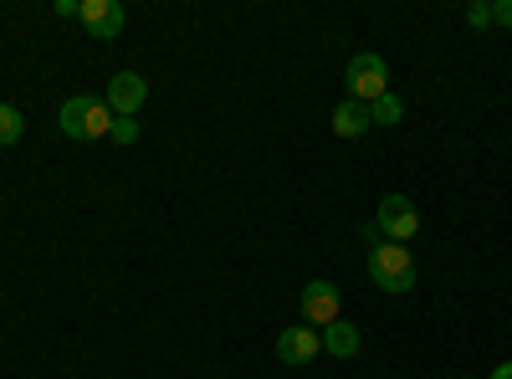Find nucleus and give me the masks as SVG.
<instances>
[{"instance_id":"nucleus-1","label":"nucleus","mask_w":512,"mask_h":379,"mask_svg":"<svg viewBox=\"0 0 512 379\" xmlns=\"http://www.w3.org/2000/svg\"><path fill=\"white\" fill-rule=\"evenodd\" d=\"M57 123H62V134H67L72 144H93V139H108L113 113H108V103H103V98L77 93V98H67V103L57 108Z\"/></svg>"},{"instance_id":"nucleus-5","label":"nucleus","mask_w":512,"mask_h":379,"mask_svg":"<svg viewBox=\"0 0 512 379\" xmlns=\"http://www.w3.org/2000/svg\"><path fill=\"white\" fill-rule=\"evenodd\" d=\"M144 98H149V82H144L139 72H118V77L108 82V93H103V103H108L113 118H139Z\"/></svg>"},{"instance_id":"nucleus-9","label":"nucleus","mask_w":512,"mask_h":379,"mask_svg":"<svg viewBox=\"0 0 512 379\" xmlns=\"http://www.w3.org/2000/svg\"><path fill=\"white\" fill-rule=\"evenodd\" d=\"M318 339H323V354H333V359H354L364 349V333L349 318H333L328 328H318Z\"/></svg>"},{"instance_id":"nucleus-12","label":"nucleus","mask_w":512,"mask_h":379,"mask_svg":"<svg viewBox=\"0 0 512 379\" xmlns=\"http://www.w3.org/2000/svg\"><path fill=\"white\" fill-rule=\"evenodd\" d=\"M21 134H26V118H21V108L0 103V149H11Z\"/></svg>"},{"instance_id":"nucleus-16","label":"nucleus","mask_w":512,"mask_h":379,"mask_svg":"<svg viewBox=\"0 0 512 379\" xmlns=\"http://www.w3.org/2000/svg\"><path fill=\"white\" fill-rule=\"evenodd\" d=\"M57 16H67V21L82 16V0H57Z\"/></svg>"},{"instance_id":"nucleus-7","label":"nucleus","mask_w":512,"mask_h":379,"mask_svg":"<svg viewBox=\"0 0 512 379\" xmlns=\"http://www.w3.org/2000/svg\"><path fill=\"white\" fill-rule=\"evenodd\" d=\"M323 354V339H318V328H282V339H277V359L292 364V369H303Z\"/></svg>"},{"instance_id":"nucleus-14","label":"nucleus","mask_w":512,"mask_h":379,"mask_svg":"<svg viewBox=\"0 0 512 379\" xmlns=\"http://www.w3.org/2000/svg\"><path fill=\"white\" fill-rule=\"evenodd\" d=\"M466 26H472V31L492 26V0H477V6H466Z\"/></svg>"},{"instance_id":"nucleus-13","label":"nucleus","mask_w":512,"mask_h":379,"mask_svg":"<svg viewBox=\"0 0 512 379\" xmlns=\"http://www.w3.org/2000/svg\"><path fill=\"white\" fill-rule=\"evenodd\" d=\"M108 139H113V144H134V139H139V118H113Z\"/></svg>"},{"instance_id":"nucleus-15","label":"nucleus","mask_w":512,"mask_h":379,"mask_svg":"<svg viewBox=\"0 0 512 379\" xmlns=\"http://www.w3.org/2000/svg\"><path fill=\"white\" fill-rule=\"evenodd\" d=\"M492 26H512V0H492Z\"/></svg>"},{"instance_id":"nucleus-6","label":"nucleus","mask_w":512,"mask_h":379,"mask_svg":"<svg viewBox=\"0 0 512 379\" xmlns=\"http://www.w3.org/2000/svg\"><path fill=\"white\" fill-rule=\"evenodd\" d=\"M303 318H308L313 328H328L333 318H344V313H338V282L313 277V282L303 287Z\"/></svg>"},{"instance_id":"nucleus-8","label":"nucleus","mask_w":512,"mask_h":379,"mask_svg":"<svg viewBox=\"0 0 512 379\" xmlns=\"http://www.w3.org/2000/svg\"><path fill=\"white\" fill-rule=\"evenodd\" d=\"M82 26H88L93 31V41H113L118 31H123V6H118V0H82V16H77Z\"/></svg>"},{"instance_id":"nucleus-4","label":"nucleus","mask_w":512,"mask_h":379,"mask_svg":"<svg viewBox=\"0 0 512 379\" xmlns=\"http://www.w3.org/2000/svg\"><path fill=\"white\" fill-rule=\"evenodd\" d=\"M369 226H374L379 236H390L395 246H405V241H415V236H420V210H415V200H410V195H384Z\"/></svg>"},{"instance_id":"nucleus-2","label":"nucleus","mask_w":512,"mask_h":379,"mask_svg":"<svg viewBox=\"0 0 512 379\" xmlns=\"http://www.w3.org/2000/svg\"><path fill=\"white\" fill-rule=\"evenodd\" d=\"M369 277H374V287H384V292H410L415 287V257H410V246H369Z\"/></svg>"},{"instance_id":"nucleus-11","label":"nucleus","mask_w":512,"mask_h":379,"mask_svg":"<svg viewBox=\"0 0 512 379\" xmlns=\"http://www.w3.org/2000/svg\"><path fill=\"white\" fill-rule=\"evenodd\" d=\"M400 118H405V103L395 93H384V98L369 103V123H379V129H390V123H400Z\"/></svg>"},{"instance_id":"nucleus-3","label":"nucleus","mask_w":512,"mask_h":379,"mask_svg":"<svg viewBox=\"0 0 512 379\" xmlns=\"http://www.w3.org/2000/svg\"><path fill=\"white\" fill-rule=\"evenodd\" d=\"M344 82H349V98L374 103V98L390 93V67H384L379 52H354L349 67H344Z\"/></svg>"},{"instance_id":"nucleus-17","label":"nucleus","mask_w":512,"mask_h":379,"mask_svg":"<svg viewBox=\"0 0 512 379\" xmlns=\"http://www.w3.org/2000/svg\"><path fill=\"white\" fill-rule=\"evenodd\" d=\"M492 379H512V359H502V364L492 369Z\"/></svg>"},{"instance_id":"nucleus-10","label":"nucleus","mask_w":512,"mask_h":379,"mask_svg":"<svg viewBox=\"0 0 512 379\" xmlns=\"http://www.w3.org/2000/svg\"><path fill=\"white\" fill-rule=\"evenodd\" d=\"M369 129H374V123H369V103L344 98V103L333 108V134H338V139H364Z\"/></svg>"}]
</instances>
